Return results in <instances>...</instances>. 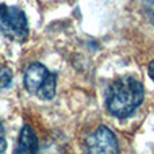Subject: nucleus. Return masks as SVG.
<instances>
[{"mask_svg": "<svg viewBox=\"0 0 154 154\" xmlns=\"http://www.w3.org/2000/svg\"><path fill=\"white\" fill-rule=\"evenodd\" d=\"M5 146H7V142H5V138H4V128H3V125L0 122V153L4 152Z\"/></svg>", "mask_w": 154, "mask_h": 154, "instance_id": "8", "label": "nucleus"}, {"mask_svg": "<svg viewBox=\"0 0 154 154\" xmlns=\"http://www.w3.org/2000/svg\"><path fill=\"white\" fill-rule=\"evenodd\" d=\"M143 7H145L147 16H149L150 22L154 24V0H145Z\"/></svg>", "mask_w": 154, "mask_h": 154, "instance_id": "7", "label": "nucleus"}, {"mask_svg": "<svg viewBox=\"0 0 154 154\" xmlns=\"http://www.w3.org/2000/svg\"><path fill=\"white\" fill-rule=\"evenodd\" d=\"M145 91L139 80L131 76L116 79L108 87L106 93V106L116 118H127L141 106Z\"/></svg>", "mask_w": 154, "mask_h": 154, "instance_id": "1", "label": "nucleus"}, {"mask_svg": "<svg viewBox=\"0 0 154 154\" xmlns=\"http://www.w3.org/2000/svg\"><path fill=\"white\" fill-rule=\"evenodd\" d=\"M38 150V139L30 126H23L19 134L18 145L14 150L16 154H34Z\"/></svg>", "mask_w": 154, "mask_h": 154, "instance_id": "5", "label": "nucleus"}, {"mask_svg": "<svg viewBox=\"0 0 154 154\" xmlns=\"http://www.w3.org/2000/svg\"><path fill=\"white\" fill-rule=\"evenodd\" d=\"M0 31L8 39L23 42L29 34L26 14L18 7L0 4Z\"/></svg>", "mask_w": 154, "mask_h": 154, "instance_id": "3", "label": "nucleus"}, {"mask_svg": "<svg viewBox=\"0 0 154 154\" xmlns=\"http://www.w3.org/2000/svg\"><path fill=\"white\" fill-rule=\"evenodd\" d=\"M87 152L91 154H115L119 152L115 134L106 126H99L85 141Z\"/></svg>", "mask_w": 154, "mask_h": 154, "instance_id": "4", "label": "nucleus"}, {"mask_svg": "<svg viewBox=\"0 0 154 154\" xmlns=\"http://www.w3.org/2000/svg\"><path fill=\"white\" fill-rule=\"evenodd\" d=\"M24 88L32 95L43 100H50L56 96L57 75L39 62L31 64L24 72Z\"/></svg>", "mask_w": 154, "mask_h": 154, "instance_id": "2", "label": "nucleus"}, {"mask_svg": "<svg viewBox=\"0 0 154 154\" xmlns=\"http://www.w3.org/2000/svg\"><path fill=\"white\" fill-rule=\"evenodd\" d=\"M149 76L152 77V80L154 81V61H152L149 65Z\"/></svg>", "mask_w": 154, "mask_h": 154, "instance_id": "9", "label": "nucleus"}, {"mask_svg": "<svg viewBox=\"0 0 154 154\" xmlns=\"http://www.w3.org/2000/svg\"><path fill=\"white\" fill-rule=\"evenodd\" d=\"M11 81H12V72H11V69L0 65V88L10 87Z\"/></svg>", "mask_w": 154, "mask_h": 154, "instance_id": "6", "label": "nucleus"}]
</instances>
